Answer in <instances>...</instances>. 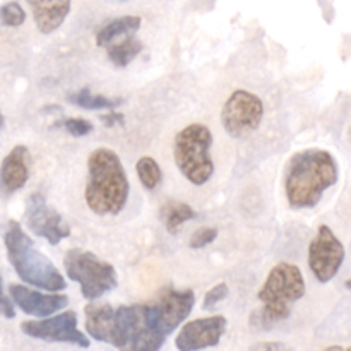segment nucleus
I'll return each mask as SVG.
<instances>
[{
    "mask_svg": "<svg viewBox=\"0 0 351 351\" xmlns=\"http://www.w3.org/2000/svg\"><path fill=\"white\" fill-rule=\"evenodd\" d=\"M338 161L329 151L304 149L290 158L285 170V194L293 209L314 208L338 182Z\"/></svg>",
    "mask_w": 351,
    "mask_h": 351,
    "instance_id": "obj_1",
    "label": "nucleus"
},
{
    "mask_svg": "<svg viewBox=\"0 0 351 351\" xmlns=\"http://www.w3.org/2000/svg\"><path fill=\"white\" fill-rule=\"evenodd\" d=\"M130 185L119 154L108 147H98L88 158V184L84 199L98 216H117L129 199Z\"/></svg>",
    "mask_w": 351,
    "mask_h": 351,
    "instance_id": "obj_2",
    "label": "nucleus"
},
{
    "mask_svg": "<svg viewBox=\"0 0 351 351\" xmlns=\"http://www.w3.org/2000/svg\"><path fill=\"white\" fill-rule=\"evenodd\" d=\"M305 278L300 267L290 263H280L269 271L263 288L257 291V298L263 307L252 314L254 328L271 329L287 321L295 304L305 295Z\"/></svg>",
    "mask_w": 351,
    "mask_h": 351,
    "instance_id": "obj_3",
    "label": "nucleus"
},
{
    "mask_svg": "<svg viewBox=\"0 0 351 351\" xmlns=\"http://www.w3.org/2000/svg\"><path fill=\"white\" fill-rule=\"evenodd\" d=\"M3 245L9 263L24 283L45 291H62L67 288V281L57 266L36 249L31 237L14 219L3 230Z\"/></svg>",
    "mask_w": 351,
    "mask_h": 351,
    "instance_id": "obj_4",
    "label": "nucleus"
},
{
    "mask_svg": "<svg viewBox=\"0 0 351 351\" xmlns=\"http://www.w3.org/2000/svg\"><path fill=\"white\" fill-rule=\"evenodd\" d=\"M213 134L204 123H191L173 139V160L180 173L194 185H204L215 173Z\"/></svg>",
    "mask_w": 351,
    "mask_h": 351,
    "instance_id": "obj_5",
    "label": "nucleus"
},
{
    "mask_svg": "<svg viewBox=\"0 0 351 351\" xmlns=\"http://www.w3.org/2000/svg\"><path fill=\"white\" fill-rule=\"evenodd\" d=\"M64 267L69 280L79 283L86 300H98L119 285L115 267L89 250H67L64 257Z\"/></svg>",
    "mask_w": 351,
    "mask_h": 351,
    "instance_id": "obj_6",
    "label": "nucleus"
},
{
    "mask_svg": "<svg viewBox=\"0 0 351 351\" xmlns=\"http://www.w3.org/2000/svg\"><path fill=\"white\" fill-rule=\"evenodd\" d=\"M195 304L192 290H175L165 288L153 302L146 304V319L151 331L167 341L168 336L191 315Z\"/></svg>",
    "mask_w": 351,
    "mask_h": 351,
    "instance_id": "obj_7",
    "label": "nucleus"
},
{
    "mask_svg": "<svg viewBox=\"0 0 351 351\" xmlns=\"http://www.w3.org/2000/svg\"><path fill=\"white\" fill-rule=\"evenodd\" d=\"M264 117V103L247 89H237L225 101L221 123L226 134L235 139H245L259 129Z\"/></svg>",
    "mask_w": 351,
    "mask_h": 351,
    "instance_id": "obj_8",
    "label": "nucleus"
},
{
    "mask_svg": "<svg viewBox=\"0 0 351 351\" xmlns=\"http://www.w3.org/2000/svg\"><path fill=\"white\" fill-rule=\"evenodd\" d=\"M345 245L328 225H321L308 245V267L319 283H329L345 263Z\"/></svg>",
    "mask_w": 351,
    "mask_h": 351,
    "instance_id": "obj_9",
    "label": "nucleus"
},
{
    "mask_svg": "<svg viewBox=\"0 0 351 351\" xmlns=\"http://www.w3.org/2000/svg\"><path fill=\"white\" fill-rule=\"evenodd\" d=\"M21 331L29 338L41 341L69 343L81 348H89L88 336L77 329V314L74 311L48 315L38 321H26L21 324Z\"/></svg>",
    "mask_w": 351,
    "mask_h": 351,
    "instance_id": "obj_10",
    "label": "nucleus"
},
{
    "mask_svg": "<svg viewBox=\"0 0 351 351\" xmlns=\"http://www.w3.org/2000/svg\"><path fill=\"white\" fill-rule=\"evenodd\" d=\"M24 219H26L27 228L36 237L47 240L50 245H57V243H60V240L71 235V228L64 221L60 213L50 208L43 195L38 194V192L27 197Z\"/></svg>",
    "mask_w": 351,
    "mask_h": 351,
    "instance_id": "obj_11",
    "label": "nucleus"
},
{
    "mask_svg": "<svg viewBox=\"0 0 351 351\" xmlns=\"http://www.w3.org/2000/svg\"><path fill=\"white\" fill-rule=\"evenodd\" d=\"M226 317L211 315V317L194 319L187 322L175 338V346L180 351H195L216 346L226 331Z\"/></svg>",
    "mask_w": 351,
    "mask_h": 351,
    "instance_id": "obj_12",
    "label": "nucleus"
},
{
    "mask_svg": "<svg viewBox=\"0 0 351 351\" xmlns=\"http://www.w3.org/2000/svg\"><path fill=\"white\" fill-rule=\"evenodd\" d=\"M9 297L12 298L16 307H19V311L38 319L57 314L58 311L69 305L67 295L57 293V291L41 293V291L24 287V285H10Z\"/></svg>",
    "mask_w": 351,
    "mask_h": 351,
    "instance_id": "obj_13",
    "label": "nucleus"
},
{
    "mask_svg": "<svg viewBox=\"0 0 351 351\" xmlns=\"http://www.w3.org/2000/svg\"><path fill=\"white\" fill-rule=\"evenodd\" d=\"M31 171V153L26 146L17 144L9 151L0 165V192L12 195L26 185Z\"/></svg>",
    "mask_w": 351,
    "mask_h": 351,
    "instance_id": "obj_14",
    "label": "nucleus"
},
{
    "mask_svg": "<svg viewBox=\"0 0 351 351\" xmlns=\"http://www.w3.org/2000/svg\"><path fill=\"white\" fill-rule=\"evenodd\" d=\"M34 24L43 34H51L64 24L71 12V0H26Z\"/></svg>",
    "mask_w": 351,
    "mask_h": 351,
    "instance_id": "obj_15",
    "label": "nucleus"
},
{
    "mask_svg": "<svg viewBox=\"0 0 351 351\" xmlns=\"http://www.w3.org/2000/svg\"><path fill=\"white\" fill-rule=\"evenodd\" d=\"M115 307L110 304H88L84 307L86 332L93 339L112 345L115 336Z\"/></svg>",
    "mask_w": 351,
    "mask_h": 351,
    "instance_id": "obj_16",
    "label": "nucleus"
},
{
    "mask_svg": "<svg viewBox=\"0 0 351 351\" xmlns=\"http://www.w3.org/2000/svg\"><path fill=\"white\" fill-rule=\"evenodd\" d=\"M141 23H143V19L139 16L117 17V19L110 21L108 24H105L98 31V34H96V45L98 47H108V45L115 43L119 38L136 34L139 31Z\"/></svg>",
    "mask_w": 351,
    "mask_h": 351,
    "instance_id": "obj_17",
    "label": "nucleus"
},
{
    "mask_svg": "<svg viewBox=\"0 0 351 351\" xmlns=\"http://www.w3.org/2000/svg\"><path fill=\"white\" fill-rule=\"evenodd\" d=\"M141 50H143V43L134 34L122 38V41H117V43H112L106 47L108 58L117 67H125V65H129L141 53Z\"/></svg>",
    "mask_w": 351,
    "mask_h": 351,
    "instance_id": "obj_18",
    "label": "nucleus"
},
{
    "mask_svg": "<svg viewBox=\"0 0 351 351\" xmlns=\"http://www.w3.org/2000/svg\"><path fill=\"white\" fill-rule=\"evenodd\" d=\"M69 101L75 106H81L86 110H113L122 103L120 98H108V96L93 95L88 88H82L69 96Z\"/></svg>",
    "mask_w": 351,
    "mask_h": 351,
    "instance_id": "obj_19",
    "label": "nucleus"
},
{
    "mask_svg": "<svg viewBox=\"0 0 351 351\" xmlns=\"http://www.w3.org/2000/svg\"><path fill=\"white\" fill-rule=\"evenodd\" d=\"M195 218V211L185 202H173V204L167 206L165 209V226H167L168 233H177L180 226L189 219Z\"/></svg>",
    "mask_w": 351,
    "mask_h": 351,
    "instance_id": "obj_20",
    "label": "nucleus"
},
{
    "mask_svg": "<svg viewBox=\"0 0 351 351\" xmlns=\"http://www.w3.org/2000/svg\"><path fill=\"white\" fill-rule=\"evenodd\" d=\"M137 177H139L141 184L147 189V191H153L160 185L161 182V168L156 163V160L151 156H143L137 160L136 165Z\"/></svg>",
    "mask_w": 351,
    "mask_h": 351,
    "instance_id": "obj_21",
    "label": "nucleus"
},
{
    "mask_svg": "<svg viewBox=\"0 0 351 351\" xmlns=\"http://www.w3.org/2000/svg\"><path fill=\"white\" fill-rule=\"evenodd\" d=\"M26 23V12L21 7L19 2L16 0H9V2L0 5V24L5 27H19Z\"/></svg>",
    "mask_w": 351,
    "mask_h": 351,
    "instance_id": "obj_22",
    "label": "nucleus"
},
{
    "mask_svg": "<svg viewBox=\"0 0 351 351\" xmlns=\"http://www.w3.org/2000/svg\"><path fill=\"white\" fill-rule=\"evenodd\" d=\"M57 127H62L65 132L74 137L88 136L93 130V123L86 119H64L57 123Z\"/></svg>",
    "mask_w": 351,
    "mask_h": 351,
    "instance_id": "obj_23",
    "label": "nucleus"
},
{
    "mask_svg": "<svg viewBox=\"0 0 351 351\" xmlns=\"http://www.w3.org/2000/svg\"><path fill=\"white\" fill-rule=\"evenodd\" d=\"M230 293V288L226 283H218L215 285V287L211 288V290L208 291V293L204 295V302H202V308L204 311H211V308H215L216 305L219 304V302L225 300L226 297H228Z\"/></svg>",
    "mask_w": 351,
    "mask_h": 351,
    "instance_id": "obj_24",
    "label": "nucleus"
},
{
    "mask_svg": "<svg viewBox=\"0 0 351 351\" xmlns=\"http://www.w3.org/2000/svg\"><path fill=\"white\" fill-rule=\"evenodd\" d=\"M218 237V230L213 228V226H206V228L195 230L194 235L191 237V242L189 245L192 249H202V247L209 245V243L215 242V239Z\"/></svg>",
    "mask_w": 351,
    "mask_h": 351,
    "instance_id": "obj_25",
    "label": "nucleus"
},
{
    "mask_svg": "<svg viewBox=\"0 0 351 351\" xmlns=\"http://www.w3.org/2000/svg\"><path fill=\"white\" fill-rule=\"evenodd\" d=\"M0 315L5 319H14L16 317V311H14L12 298H9L3 291V281L0 276Z\"/></svg>",
    "mask_w": 351,
    "mask_h": 351,
    "instance_id": "obj_26",
    "label": "nucleus"
},
{
    "mask_svg": "<svg viewBox=\"0 0 351 351\" xmlns=\"http://www.w3.org/2000/svg\"><path fill=\"white\" fill-rule=\"evenodd\" d=\"M101 122L105 123V125L112 127V125H115V123H122L123 122V117L120 115V113L110 112L108 115H103L101 117Z\"/></svg>",
    "mask_w": 351,
    "mask_h": 351,
    "instance_id": "obj_27",
    "label": "nucleus"
},
{
    "mask_svg": "<svg viewBox=\"0 0 351 351\" xmlns=\"http://www.w3.org/2000/svg\"><path fill=\"white\" fill-rule=\"evenodd\" d=\"M250 350H287V345L283 343H257Z\"/></svg>",
    "mask_w": 351,
    "mask_h": 351,
    "instance_id": "obj_28",
    "label": "nucleus"
},
{
    "mask_svg": "<svg viewBox=\"0 0 351 351\" xmlns=\"http://www.w3.org/2000/svg\"><path fill=\"white\" fill-rule=\"evenodd\" d=\"M3 127V115H2V112H0V129H2Z\"/></svg>",
    "mask_w": 351,
    "mask_h": 351,
    "instance_id": "obj_29",
    "label": "nucleus"
},
{
    "mask_svg": "<svg viewBox=\"0 0 351 351\" xmlns=\"http://www.w3.org/2000/svg\"><path fill=\"white\" fill-rule=\"evenodd\" d=\"M346 288H350V290H351V278L348 281H346Z\"/></svg>",
    "mask_w": 351,
    "mask_h": 351,
    "instance_id": "obj_30",
    "label": "nucleus"
}]
</instances>
